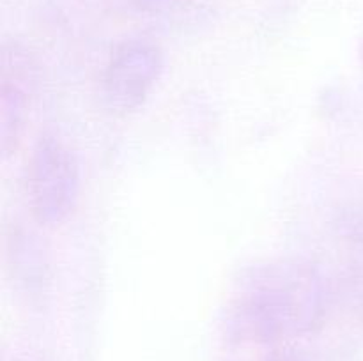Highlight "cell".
I'll use <instances>...</instances> for the list:
<instances>
[{
    "label": "cell",
    "mask_w": 363,
    "mask_h": 361,
    "mask_svg": "<svg viewBox=\"0 0 363 361\" xmlns=\"http://www.w3.org/2000/svg\"><path fill=\"white\" fill-rule=\"evenodd\" d=\"M323 315V285L318 273L298 260L255 269L236 299V328L241 340L282 342L305 335Z\"/></svg>",
    "instance_id": "1"
},
{
    "label": "cell",
    "mask_w": 363,
    "mask_h": 361,
    "mask_svg": "<svg viewBox=\"0 0 363 361\" xmlns=\"http://www.w3.org/2000/svg\"><path fill=\"white\" fill-rule=\"evenodd\" d=\"M80 191V165L55 133L39 137L27 168V197L41 225H59L71 214Z\"/></svg>",
    "instance_id": "2"
},
{
    "label": "cell",
    "mask_w": 363,
    "mask_h": 361,
    "mask_svg": "<svg viewBox=\"0 0 363 361\" xmlns=\"http://www.w3.org/2000/svg\"><path fill=\"white\" fill-rule=\"evenodd\" d=\"M163 73V53L149 39H126L110 55L103 73V101L113 113L135 112L147 101Z\"/></svg>",
    "instance_id": "3"
},
{
    "label": "cell",
    "mask_w": 363,
    "mask_h": 361,
    "mask_svg": "<svg viewBox=\"0 0 363 361\" xmlns=\"http://www.w3.org/2000/svg\"><path fill=\"white\" fill-rule=\"evenodd\" d=\"M35 88V62L20 42L2 50L0 69V149L4 158L16 149Z\"/></svg>",
    "instance_id": "4"
},
{
    "label": "cell",
    "mask_w": 363,
    "mask_h": 361,
    "mask_svg": "<svg viewBox=\"0 0 363 361\" xmlns=\"http://www.w3.org/2000/svg\"><path fill=\"white\" fill-rule=\"evenodd\" d=\"M262 361H311V360L301 356V354L296 353V350L284 349V350H273V353Z\"/></svg>",
    "instance_id": "5"
},
{
    "label": "cell",
    "mask_w": 363,
    "mask_h": 361,
    "mask_svg": "<svg viewBox=\"0 0 363 361\" xmlns=\"http://www.w3.org/2000/svg\"><path fill=\"white\" fill-rule=\"evenodd\" d=\"M362 59H363V48H362Z\"/></svg>",
    "instance_id": "6"
}]
</instances>
